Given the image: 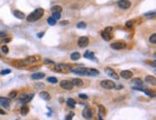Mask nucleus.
<instances>
[{"mask_svg":"<svg viewBox=\"0 0 156 120\" xmlns=\"http://www.w3.org/2000/svg\"><path fill=\"white\" fill-rule=\"evenodd\" d=\"M44 9L41 8H39V9H36L33 13H31L29 16L27 17V21L28 22H34V21H37L39 20L40 18H41V17L44 16Z\"/></svg>","mask_w":156,"mask_h":120,"instance_id":"f257e3e1","label":"nucleus"},{"mask_svg":"<svg viewBox=\"0 0 156 120\" xmlns=\"http://www.w3.org/2000/svg\"><path fill=\"white\" fill-rule=\"evenodd\" d=\"M36 61H37L36 57H33V56H31V57H28V58H26V59L22 60V61H18V62H17L16 64H17L18 66H26L27 64H34Z\"/></svg>","mask_w":156,"mask_h":120,"instance_id":"f03ea898","label":"nucleus"},{"mask_svg":"<svg viewBox=\"0 0 156 120\" xmlns=\"http://www.w3.org/2000/svg\"><path fill=\"white\" fill-rule=\"evenodd\" d=\"M100 86L103 88H105V89H112V88H114L116 86L115 83L113 81H111V80H104V81H102L100 83Z\"/></svg>","mask_w":156,"mask_h":120,"instance_id":"7ed1b4c3","label":"nucleus"},{"mask_svg":"<svg viewBox=\"0 0 156 120\" xmlns=\"http://www.w3.org/2000/svg\"><path fill=\"white\" fill-rule=\"evenodd\" d=\"M117 5L120 8V9H123V10H127L131 7V2L128 1V0H119L117 2Z\"/></svg>","mask_w":156,"mask_h":120,"instance_id":"20e7f679","label":"nucleus"},{"mask_svg":"<svg viewBox=\"0 0 156 120\" xmlns=\"http://www.w3.org/2000/svg\"><path fill=\"white\" fill-rule=\"evenodd\" d=\"M78 46L81 47V48H84V47H86L88 46V44H89V39L87 37H81L78 39Z\"/></svg>","mask_w":156,"mask_h":120,"instance_id":"39448f33","label":"nucleus"},{"mask_svg":"<svg viewBox=\"0 0 156 120\" xmlns=\"http://www.w3.org/2000/svg\"><path fill=\"white\" fill-rule=\"evenodd\" d=\"M110 46H111V48L115 49V50H120V49H123V48L126 47L125 43L124 42H120V41H117V42L112 43Z\"/></svg>","mask_w":156,"mask_h":120,"instance_id":"423d86ee","label":"nucleus"},{"mask_svg":"<svg viewBox=\"0 0 156 120\" xmlns=\"http://www.w3.org/2000/svg\"><path fill=\"white\" fill-rule=\"evenodd\" d=\"M61 86L64 88V89H67V90H70V89H72L73 87V85L70 81H67V80H64L60 83Z\"/></svg>","mask_w":156,"mask_h":120,"instance_id":"0eeeda50","label":"nucleus"},{"mask_svg":"<svg viewBox=\"0 0 156 120\" xmlns=\"http://www.w3.org/2000/svg\"><path fill=\"white\" fill-rule=\"evenodd\" d=\"M10 98H5V97H0V105L2 107H4L5 109L9 110L10 109Z\"/></svg>","mask_w":156,"mask_h":120,"instance_id":"6e6552de","label":"nucleus"},{"mask_svg":"<svg viewBox=\"0 0 156 120\" xmlns=\"http://www.w3.org/2000/svg\"><path fill=\"white\" fill-rule=\"evenodd\" d=\"M105 72L109 75V76H111L112 78H114L116 80H118L120 78V76L115 72V70H113V68H111V67H106L105 68Z\"/></svg>","mask_w":156,"mask_h":120,"instance_id":"1a4fd4ad","label":"nucleus"},{"mask_svg":"<svg viewBox=\"0 0 156 120\" xmlns=\"http://www.w3.org/2000/svg\"><path fill=\"white\" fill-rule=\"evenodd\" d=\"M72 72H74L75 74L78 75H86V67H82V66H78V67H73L71 69Z\"/></svg>","mask_w":156,"mask_h":120,"instance_id":"9d476101","label":"nucleus"},{"mask_svg":"<svg viewBox=\"0 0 156 120\" xmlns=\"http://www.w3.org/2000/svg\"><path fill=\"white\" fill-rule=\"evenodd\" d=\"M132 76H133V73L130 70H123V71L120 72V77L123 78V79L128 80V79L132 78Z\"/></svg>","mask_w":156,"mask_h":120,"instance_id":"9b49d317","label":"nucleus"},{"mask_svg":"<svg viewBox=\"0 0 156 120\" xmlns=\"http://www.w3.org/2000/svg\"><path fill=\"white\" fill-rule=\"evenodd\" d=\"M82 114H83V116L86 118V119H90V118H92V116H93V112H92L91 109L88 108V107L84 109V111H82Z\"/></svg>","mask_w":156,"mask_h":120,"instance_id":"f8f14e48","label":"nucleus"},{"mask_svg":"<svg viewBox=\"0 0 156 120\" xmlns=\"http://www.w3.org/2000/svg\"><path fill=\"white\" fill-rule=\"evenodd\" d=\"M99 74V71L94 68H86V75L88 76H97Z\"/></svg>","mask_w":156,"mask_h":120,"instance_id":"ddd939ff","label":"nucleus"},{"mask_svg":"<svg viewBox=\"0 0 156 120\" xmlns=\"http://www.w3.org/2000/svg\"><path fill=\"white\" fill-rule=\"evenodd\" d=\"M33 96H34V93H31V94H29V95H25V96H22V97L20 98V102H21L22 104H26V103L30 102V101L32 100Z\"/></svg>","mask_w":156,"mask_h":120,"instance_id":"4468645a","label":"nucleus"},{"mask_svg":"<svg viewBox=\"0 0 156 120\" xmlns=\"http://www.w3.org/2000/svg\"><path fill=\"white\" fill-rule=\"evenodd\" d=\"M45 73H42V72H38V73H34L31 75V78L33 80H40V79H42V78H45Z\"/></svg>","mask_w":156,"mask_h":120,"instance_id":"2eb2a0df","label":"nucleus"},{"mask_svg":"<svg viewBox=\"0 0 156 120\" xmlns=\"http://www.w3.org/2000/svg\"><path fill=\"white\" fill-rule=\"evenodd\" d=\"M13 16H15L17 18H18V19H24L25 18V14L22 12L18 11V10H15L13 12Z\"/></svg>","mask_w":156,"mask_h":120,"instance_id":"dca6fc26","label":"nucleus"},{"mask_svg":"<svg viewBox=\"0 0 156 120\" xmlns=\"http://www.w3.org/2000/svg\"><path fill=\"white\" fill-rule=\"evenodd\" d=\"M84 58H86V59H89V60H92V61H94L96 62V59L94 57V54L91 51H86L84 54Z\"/></svg>","mask_w":156,"mask_h":120,"instance_id":"f3484780","label":"nucleus"},{"mask_svg":"<svg viewBox=\"0 0 156 120\" xmlns=\"http://www.w3.org/2000/svg\"><path fill=\"white\" fill-rule=\"evenodd\" d=\"M40 97L41 99L45 100V101H48V100L50 99V95H49V93L46 92V91H41V92H40Z\"/></svg>","mask_w":156,"mask_h":120,"instance_id":"a211bd4d","label":"nucleus"},{"mask_svg":"<svg viewBox=\"0 0 156 120\" xmlns=\"http://www.w3.org/2000/svg\"><path fill=\"white\" fill-rule=\"evenodd\" d=\"M101 37H102V39H103L104 40H106V41H109V40H111V39H112L111 34H110V33H107V32H105V31L101 32Z\"/></svg>","mask_w":156,"mask_h":120,"instance_id":"6ab92c4d","label":"nucleus"},{"mask_svg":"<svg viewBox=\"0 0 156 120\" xmlns=\"http://www.w3.org/2000/svg\"><path fill=\"white\" fill-rule=\"evenodd\" d=\"M72 85L75 86H83V81L79 78H74L72 81H71Z\"/></svg>","mask_w":156,"mask_h":120,"instance_id":"aec40b11","label":"nucleus"},{"mask_svg":"<svg viewBox=\"0 0 156 120\" xmlns=\"http://www.w3.org/2000/svg\"><path fill=\"white\" fill-rule=\"evenodd\" d=\"M80 58H81V55L78 52H74V53H72L71 55H70V59H71L72 61H78Z\"/></svg>","mask_w":156,"mask_h":120,"instance_id":"412c9836","label":"nucleus"},{"mask_svg":"<svg viewBox=\"0 0 156 120\" xmlns=\"http://www.w3.org/2000/svg\"><path fill=\"white\" fill-rule=\"evenodd\" d=\"M146 82L148 83V84H151V85H155L156 80H155V78L153 76H147L146 77Z\"/></svg>","mask_w":156,"mask_h":120,"instance_id":"4be33fe9","label":"nucleus"},{"mask_svg":"<svg viewBox=\"0 0 156 120\" xmlns=\"http://www.w3.org/2000/svg\"><path fill=\"white\" fill-rule=\"evenodd\" d=\"M67 103L68 105V107H70V108H74L75 107V104H76L75 100L74 99H71V98H68L67 100Z\"/></svg>","mask_w":156,"mask_h":120,"instance_id":"5701e85b","label":"nucleus"},{"mask_svg":"<svg viewBox=\"0 0 156 120\" xmlns=\"http://www.w3.org/2000/svg\"><path fill=\"white\" fill-rule=\"evenodd\" d=\"M62 7L61 6H59V5H56V6H53L52 8H51V12L52 13H61L62 12Z\"/></svg>","mask_w":156,"mask_h":120,"instance_id":"b1692460","label":"nucleus"},{"mask_svg":"<svg viewBox=\"0 0 156 120\" xmlns=\"http://www.w3.org/2000/svg\"><path fill=\"white\" fill-rule=\"evenodd\" d=\"M98 110H99V115H105L106 114V110L102 105H98Z\"/></svg>","mask_w":156,"mask_h":120,"instance_id":"393cba45","label":"nucleus"},{"mask_svg":"<svg viewBox=\"0 0 156 120\" xmlns=\"http://www.w3.org/2000/svg\"><path fill=\"white\" fill-rule=\"evenodd\" d=\"M133 83L136 85V86H139V87H141L142 86H143V81H142L141 79H139V78L134 79L133 80Z\"/></svg>","mask_w":156,"mask_h":120,"instance_id":"a878e982","label":"nucleus"},{"mask_svg":"<svg viewBox=\"0 0 156 120\" xmlns=\"http://www.w3.org/2000/svg\"><path fill=\"white\" fill-rule=\"evenodd\" d=\"M28 111H29V109H28V107L26 106H22L21 109H20V112L22 115H26L28 113Z\"/></svg>","mask_w":156,"mask_h":120,"instance_id":"bb28decb","label":"nucleus"},{"mask_svg":"<svg viewBox=\"0 0 156 120\" xmlns=\"http://www.w3.org/2000/svg\"><path fill=\"white\" fill-rule=\"evenodd\" d=\"M56 22H57V20L54 19L52 17H50L47 18V23H48L49 25H51V26H54V25L56 24Z\"/></svg>","mask_w":156,"mask_h":120,"instance_id":"cd10ccee","label":"nucleus"},{"mask_svg":"<svg viewBox=\"0 0 156 120\" xmlns=\"http://www.w3.org/2000/svg\"><path fill=\"white\" fill-rule=\"evenodd\" d=\"M47 82L51 83V84H56V83H58V80H57V78H55V77H48L47 78Z\"/></svg>","mask_w":156,"mask_h":120,"instance_id":"c85d7f7f","label":"nucleus"},{"mask_svg":"<svg viewBox=\"0 0 156 120\" xmlns=\"http://www.w3.org/2000/svg\"><path fill=\"white\" fill-rule=\"evenodd\" d=\"M149 41H150L151 43H153V44L156 43V35H155V34H152V35L149 37Z\"/></svg>","mask_w":156,"mask_h":120,"instance_id":"c756f323","label":"nucleus"},{"mask_svg":"<svg viewBox=\"0 0 156 120\" xmlns=\"http://www.w3.org/2000/svg\"><path fill=\"white\" fill-rule=\"evenodd\" d=\"M52 17L54 18V19H60L61 18V13H53V16H52Z\"/></svg>","mask_w":156,"mask_h":120,"instance_id":"7c9ffc66","label":"nucleus"},{"mask_svg":"<svg viewBox=\"0 0 156 120\" xmlns=\"http://www.w3.org/2000/svg\"><path fill=\"white\" fill-rule=\"evenodd\" d=\"M86 27H87V24L85 22H79L77 24V28H79V29H85Z\"/></svg>","mask_w":156,"mask_h":120,"instance_id":"2f4dec72","label":"nucleus"},{"mask_svg":"<svg viewBox=\"0 0 156 120\" xmlns=\"http://www.w3.org/2000/svg\"><path fill=\"white\" fill-rule=\"evenodd\" d=\"M1 50H2V52H3L4 54H7V53L9 52V48H8V46H6V45H3V46L1 47Z\"/></svg>","mask_w":156,"mask_h":120,"instance_id":"473e14b6","label":"nucleus"},{"mask_svg":"<svg viewBox=\"0 0 156 120\" xmlns=\"http://www.w3.org/2000/svg\"><path fill=\"white\" fill-rule=\"evenodd\" d=\"M10 73H11L10 69H4V70H2L1 72H0V74L3 75V76H4V75H7V74H10Z\"/></svg>","mask_w":156,"mask_h":120,"instance_id":"72a5a7b5","label":"nucleus"},{"mask_svg":"<svg viewBox=\"0 0 156 120\" xmlns=\"http://www.w3.org/2000/svg\"><path fill=\"white\" fill-rule=\"evenodd\" d=\"M17 91H12V92H10L9 93V97L10 98H15V97H17Z\"/></svg>","mask_w":156,"mask_h":120,"instance_id":"f704fd0d","label":"nucleus"},{"mask_svg":"<svg viewBox=\"0 0 156 120\" xmlns=\"http://www.w3.org/2000/svg\"><path fill=\"white\" fill-rule=\"evenodd\" d=\"M73 115H74V112H70V113L66 117V120H71L72 117H73Z\"/></svg>","mask_w":156,"mask_h":120,"instance_id":"c9c22d12","label":"nucleus"},{"mask_svg":"<svg viewBox=\"0 0 156 120\" xmlns=\"http://www.w3.org/2000/svg\"><path fill=\"white\" fill-rule=\"evenodd\" d=\"M145 16L147 17H154L155 16V13L154 12H151V13H146Z\"/></svg>","mask_w":156,"mask_h":120,"instance_id":"e433bc0d","label":"nucleus"},{"mask_svg":"<svg viewBox=\"0 0 156 120\" xmlns=\"http://www.w3.org/2000/svg\"><path fill=\"white\" fill-rule=\"evenodd\" d=\"M132 25H133V20H129V21H127V22L125 23V26L128 27V28L132 27Z\"/></svg>","mask_w":156,"mask_h":120,"instance_id":"4c0bfd02","label":"nucleus"},{"mask_svg":"<svg viewBox=\"0 0 156 120\" xmlns=\"http://www.w3.org/2000/svg\"><path fill=\"white\" fill-rule=\"evenodd\" d=\"M35 86H36L37 88H44V87H45V85H44V84H40V83H38V84L35 85Z\"/></svg>","mask_w":156,"mask_h":120,"instance_id":"58836bf2","label":"nucleus"},{"mask_svg":"<svg viewBox=\"0 0 156 120\" xmlns=\"http://www.w3.org/2000/svg\"><path fill=\"white\" fill-rule=\"evenodd\" d=\"M104 31H105V32H107V33H110V34H111V32L113 31V28H112V27H110V26H109V27H106Z\"/></svg>","mask_w":156,"mask_h":120,"instance_id":"ea45409f","label":"nucleus"},{"mask_svg":"<svg viewBox=\"0 0 156 120\" xmlns=\"http://www.w3.org/2000/svg\"><path fill=\"white\" fill-rule=\"evenodd\" d=\"M79 97H80L81 99H84V100H87V99H88V96H87L86 94H82V93L79 94Z\"/></svg>","mask_w":156,"mask_h":120,"instance_id":"a19ab883","label":"nucleus"},{"mask_svg":"<svg viewBox=\"0 0 156 120\" xmlns=\"http://www.w3.org/2000/svg\"><path fill=\"white\" fill-rule=\"evenodd\" d=\"M45 64H53L54 63H53L52 61H50V60H47V59H45Z\"/></svg>","mask_w":156,"mask_h":120,"instance_id":"79ce46f5","label":"nucleus"},{"mask_svg":"<svg viewBox=\"0 0 156 120\" xmlns=\"http://www.w3.org/2000/svg\"><path fill=\"white\" fill-rule=\"evenodd\" d=\"M6 37V33L4 32H0V38H5Z\"/></svg>","mask_w":156,"mask_h":120,"instance_id":"37998d69","label":"nucleus"},{"mask_svg":"<svg viewBox=\"0 0 156 120\" xmlns=\"http://www.w3.org/2000/svg\"><path fill=\"white\" fill-rule=\"evenodd\" d=\"M44 36H45V33H44V32H40V33L38 34V37H39V38H42Z\"/></svg>","mask_w":156,"mask_h":120,"instance_id":"c03bdc74","label":"nucleus"},{"mask_svg":"<svg viewBox=\"0 0 156 120\" xmlns=\"http://www.w3.org/2000/svg\"><path fill=\"white\" fill-rule=\"evenodd\" d=\"M67 24H68V21H62V22H60V25H67Z\"/></svg>","mask_w":156,"mask_h":120,"instance_id":"a18cd8bd","label":"nucleus"},{"mask_svg":"<svg viewBox=\"0 0 156 120\" xmlns=\"http://www.w3.org/2000/svg\"><path fill=\"white\" fill-rule=\"evenodd\" d=\"M5 113H6V112H5L2 109H0V114H5Z\"/></svg>","mask_w":156,"mask_h":120,"instance_id":"49530a36","label":"nucleus"},{"mask_svg":"<svg viewBox=\"0 0 156 120\" xmlns=\"http://www.w3.org/2000/svg\"><path fill=\"white\" fill-rule=\"evenodd\" d=\"M11 39H4V42H9Z\"/></svg>","mask_w":156,"mask_h":120,"instance_id":"de8ad7c7","label":"nucleus"},{"mask_svg":"<svg viewBox=\"0 0 156 120\" xmlns=\"http://www.w3.org/2000/svg\"><path fill=\"white\" fill-rule=\"evenodd\" d=\"M98 120H103L102 117H101V115H98Z\"/></svg>","mask_w":156,"mask_h":120,"instance_id":"09e8293b","label":"nucleus"},{"mask_svg":"<svg viewBox=\"0 0 156 120\" xmlns=\"http://www.w3.org/2000/svg\"><path fill=\"white\" fill-rule=\"evenodd\" d=\"M122 87H123L122 86H118V89H120V88H122Z\"/></svg>","mask_w":156,"mask_h":120,"instance_id":"8fccbe9b","label":"nucleus"},{"mask_svg":"<svg viewBox=\"0 0 156 120\" xmlns=\"http://www.w3.org/2000/svg\"><path fill=\"white\" fill-rule=\"evenodd\" d=\"M0 58H1V54H0Z\"/></svg>","mask_w":156,"mask_h":120,"instance_id":"3c124183","label":"nucleus"}]
</instances>
